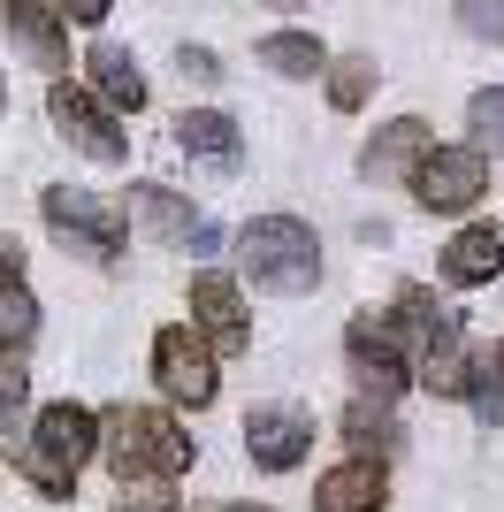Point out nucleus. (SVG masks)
<instances>
[{
	"mask_svg": "<svg viewBox=\"0 0 504 512\" xmlns=\"http://www.w3.org/2000/svg\"><path fill=\"white\" fill-rule=\"evenodd\" d=\"M31 413V383H23L16 367H0V428H16Z\"/></svg>",
	"mask_w": 504,
	"mask_h": 512,
	"instance_id": "obj_27",
	"label": "nucleus"
},
{
	"mask_svg": "<svg viewBox=\"0 0 504 512\" xmlns=\"http://www.w3.org/2000/svg\"><path fill=\"white\" fill-rule=\"evenodd\" d=\"M0 115H8V77H0Z\"/></svg>",
	"mask_w": 504,
	"mask_h": 512,
	"instance_id": "obj_33",
	"label": "nucleus"
},
{
	"mask_svg": "<svg viewBox=\"0 0 504 512\" xmlns=\"http://www.w3.org/2000/svg\"><path fill=\"white\" fill-rule=\"evenodd\" d=\"M115 214H123V230H146V237H161V245H184V237L199 230V207H191L184 192H168V184H130V192L115 199Z\"/></svg>",
	"mask_w": 504,
	"mask_h": 512,
	"instance_id": "obj_12",
	"label": "nucleus"
},
{
	"mask_svg": "<svg viewBox=\"0 0 504 512\" xmlns=\"http://www.w3.org/2000/svg\"><path fill=\"white\" fill-rule=\"evenodd\" d=\"M382 85V69L367 62V54H344V62H329V107H344V115H352V107H367V92Z\"/></svg>",
	"mask_w": 504,
	"mask_h": 512,
	"instance_id": "obj_23",
	"label": "nucleus"
},
{
	"mask_svg": "<svg viewBox=\"0 0 504 512\" xmlns=\"http://www.w3.org/2000/svg\"><path fill=\"white\" fill-rule=\"evenodd\" d=\"M390 505V474L382 459H344L314 482V512H382Z\"/></svg>",
	"mask_w": 504,
	"mask_h": 512,
	"instance_id": "obj_15",
	"label": "nucleus"
},
{
	"mask_svg": "<svg viewBox=\"0 0 504 512\" xmlns=\"http://www.w3.org/2000/svg\"><path fill=\"white\" fill-rule=\"evenodd\" d=\"M176 146H184L191 161H207V169H222V176H230L237 161H245V130H237L230 115L199 107V115H176Z\"/></svg>",
	"mask_w": 504,
	"mask_h": 512,
	"instance_id": "obj_18",
	"label": "nucleus"
},
{
	"mask_svg": "<svg viewBox=\"0 0 504 512\" xmlns=\"http://www.w3.org/2000/svg\"><path fill=\"white\" fill-rule=\"evenodd\" d=\"M344 352H352V375L359 390L375 398V406H390L405 383H413V360H405V337H398V321H382V314H359L352 329H344Z\"/></svg>",
	"mask_w": 504,
	"mask_h": 512,
	"instance_id": "obj_7",
	"label": "nucleus"
},
{
	"mask_svg": "<svg viewBox=\"0 0 504 512\" xmlns=\"http://www.w3.org/2000/svg\"><path fill=\"white\" fill-rule=\"evenodd\" d=\"M466 406H474V421L482 428H504V344H489V352H474L466 360Z\"/></svg>",
	"mask_w": 504,
	"mask_h": 512,
	"instance_id": "obj_19",
	"label": "nucleus"
},
{
	"mask_svg": "<svg viewBox=\"0 0 504 512\" xmlns=\"http://www.w3.org/2000/svg\"><path fill=\"white\" fill-rule=\"evenodd\" d=\"M176 69H184L191 85H214V77H222V62H214L207 46H184V54H176Z\"/></svg>",
	"mask_w": 504,
	"mask_h": 512,
	"instance_id": "obj_29",
	"label": "nucleus"
},
{
	"mask_svg": "<svg viewBox=\"0 0 504 512\" xmlns=\"http://www.w3.org/2000/svg\"><path fill=\"white\" fill-rule=\"evenodd\" d=\"M191 451H199V444H191L168 413H153V406H115V413L100 421V459L123 474V482H138V474L176 482V474L191 467Z\"/></svg>",
	"mask_w": 504,
	"mask_h": 512,
	"instance_id": "obj_2",
	"label": "nucleus"
},
{
	"mask_svg": "<svg viewBox=\"0 0 504 512\" xmlns=\"http://www.w3.org/2000/svg\"><path fill=\"white\" fill-rule=\"evenodd\" d=\"M466 130H474L482 153H504V85H489V92L466 100Z\"/></svg>",
	"mask_w": 504,
	"mask_h": 512,
	"instance_id": "obj_24",
	"label": "nucleus"
},
{
	"mask_svg": "<svg viewBox=\"0 0 504 512\" xmlns=\"http://www.w3.org/2000/svg\"><path fill=\"white\" fill-rule=\"evenodd\" d=\"M306 444H314V413L306 406H252L245 413V451H252V467H298L306 459Z\"/></svg>",
	"mask_w": 504,
	"mask_h": 512,
	"instance_id": "obj_10",
	"label": "nucleus"
},
{
	"mask_svg": "<svg viewBox=\"0 0 504 512\" xmlns=\"http://www.w3.org/2000/svg\"><path fill=\"white\" fill-rule=\"evenodd\" d=\"M153 383H161L176 406H214L222 375H214V352H207V344L191 337L184 321H168L161 337H153Z\"/></svg>",
	"mask_w": 504,
	"mask_h": 512,
	"instance_id": "obj_8",
	"label": "nucleus"
},
{
	"mask_svg": "<svg viewBox=\"0 0 504 512\" xmlns=\"http://www.w3.org/2000/svg\"><path fill=\"white\" fill-rule=\"evenodd\" d=\"M344 436L359 444V459H390V451L405 444V428L390 421V406H375V398H359V406L344 413Z\"/></svg>",
	"mask_w": 504,
	"mask_h": 512,
	"instance_id": "obj_21",
	"label": "nucleus"
},
{
	"mask_svg": "<svg viewBox=\"0 0 504 512\" xmlns=\"http://www.w3.org/2000/svg\"><path fill=\"white\" fill-rule=\"evenodd\" d=\"M84 77H92V92H100L107 107H146V69H138V54L115 39H92V54H84Z\"/></svg>",
	"mask_w": 504,
	"mask_h": 512,
	"instance_id": "obj_16",
	"label": "nucleus"
},
{
	"mask_svg": "<svg viewBox=\"0 0 504 512\" xmlns=\"http://www.w3.org/2000/svg\"><path fill=\"white\" fill-rule=\"evenodd\" d=\"M413 199L428 214H466L489 199V153L482 146H428L413 169Z\"/></svg>",
	"mask_w": 504,
	"mask_h": 512,
	"instance_id": "obj_6",
	"label": "nucleus"
},
{
	"mask_svg": "<svg viewBox=\"0 0 504 512\" xmlns=\"http://www.w3.org/2000/svg\"><path fill=\"white\" fill-rule=\"evenodd\" d=\"M398 337L413 344V375L420 390H436V398H459L466 390V321L451 306H436V291H398Z\"/></svg>",
	"mask_w": 504,
	"mask_h": 512,
	"instance_id": "obj_1",
	"label": "nucleus"
},
{
	"mask_svg": "<svg viewBox=\"0 0 504 512\" xmlns=\"http://www.w3.org/2000/svg\"><path fill=\"white\" fill-rule=\"evenodd\" d=\"M54 16H62V23H84V31H100V23L115 16V0H54Z\"/></svg>",
	"mask_w": 504,
	"mask_h": 512,
	"instance_id": "obj_28",
	"label": "nucleus"
},
{
	"mask_svg": "<svg viewBox=\"0 0 504 512\" xmlns=\"http://www.w3.org/2000/svg\"><path fill=\"white\" fill-rule=\"evenodd\" d=\"M8 31L46 77H69V23L54 16V0H8Z\"/></svg>",
	"mask_w": 504,
	"mask_h": 512,
	"instance_id": "obj_14",
	"label": "nucleus"
},
{
	"mask_svg": "<svg viewBox=\"0 0 504 512\" xmlns=\"http://www.w3.org/2000/svg\"><path fill=\"white\" fill-rule=\"evenodd\" d=\"M436 146V130L420 123V115H398V123H382L375 130V146L359 153V176L367 184H405V176L420 169V153Z\"/></svg>",
	"mask_w": 504,
	"mask_h": 512,
	"instance_id": "obj_13",
	"label": "nucleus"
},
{
	"mask_svg": "<svg viewBox=\"0 0 504 512\" xmlns=\"http://www.w3.org/2000/svg\"><path fill=\"white\" fill-rule=\"evenodd\" d=\"M191 314H199V344L207 352H245L252 344V321H245V299L222 268H199L191 276Z\"/></svg>",
	"mask_w": 504,
	"mask_h": 512,
	"instance_id": "obj_11",
	"label": "nucleus"
},
{
	"mask_svg": "<svg viewBox=\"0 0 504 512\" xmlns=\"http://www.w3.org/2000/svg\"><path fill=\"white\" fill-rule=\"evenodd\" d=\"M92 451H100V421L62 398V406H46L39 421H31V444H23L16 467H23V482H31L39 497L62 505V497L77 490V474L92 467Z\"/></svg>",
	"mask_w": 504,
	"mask_h": 512,
	"instance_id": "obj_3",
	"label": "nucleus"
},
{
	"mask_svg": "<svg viewBox=\"0 0 504 512\" xmlns=\"http://www.w3.org/2000/svg\"><path fill=\"white\" fill-rule=\"evenodd\" d=\"M443 283H459V291H474V283H489L504 268V230H489V222H474V230H459L451 245L436 253Z\"/></svg>",
	"mask_w": 504,
	"mask_h": 512,
	"instance_id": "obj_17",
	"label": "nucleus"
},
{
	"mask_svg": "<svg viewBox=\"0 0 504 512\" xmlns=\"http://www.w3.org/2000/svg\"><path fill=\"white\" fill-rule=\"evenodd\" d=\"M39 337V299L23 283H0V360H23Z\"/></svg>",
	"mask_w": 504,
	"mask_h": 512,
	"instance_id": "obj_22",
	"label": "nucleus"
},
{
	"mask_svg": "<svg viewBox=\"0 0 504 512\" xmlns=\"http://www.w3.org/2000/svg\"><path fill=\"white\" fill-rule=\"evenodd\" d=\"M191 512H275V505H191Z\"/></svg>",
	"mask_w": 504,
	"mask_h": 512,
	"instance_id": "obj_31",
	"label": "nucleus"
},
{
	"mask_svg": "<svg viewBox=\"0 0 504 512\" xmlns=\"http://www.w3.org/2000/svg\"><path fill=\"white\" fill-rule=\"evenodd\" d=\"M459 23L474 31V39L504 46V0H459Z\"/></svg>",
	"mask_w": 504,
	"mask_h": 512,
	"instance_id": "obj_26",
	"label": "nucleus"
},
{
	"mask_svg": "<svg viewBox=\"0 0 504 512\" xmlns=\"http://www.w3.org/2000/svg\"><path fill=\"white\" fill-rule=\"evenodd\" d=\"M0 283H23V245L0 230Z\"/></svg>",
	"mask_w": 504,
	"mask_h": 512,
	"instance_id": "obj_30",
	"label": "nucleus"
},
{
	"mask_svg": "<svg viewBox=\"0 0 504 512\" xmlns=\"http://www.w3.org/2000/svg\"><path fill=\"white\" fill-rule=\"evenodd\" d=\"M46 207V230L62 237L77 260H92V268H115L123 260V214H115V199H100V192H77V184H54V192L39 199Z\"/></svg>",
	"mask_w": 504,
	"mask_h": 512,
	"instance_id": "obj_5",
	"label": "nucleus"
},
{
	"mask_svg": "<svg viewBox=\"0 0 504 512\" xmlns=\"http://www.w3.org/2000/svg\"><path fill=\"white\" fill-rule=\"evenodd\" d=\"M268 8H283V16H291V8H306V0H268Z\"/></svg>",
	"mask_w": 504,
	"mask_h": 512,
	"instance_id": "obj_32",
	"label": "nucleus"
},
{
	"mask_svg": "<svg viewBox=\"0 0 504 512\" xmlns=\"http://www.w3.org/2000/svg\"><path fill=\"white\" fill-rule=\"evenodd\" d=\"M46 115H54V130H62L84 161H130V138L115 130V115H107L84 85H69V77H62V85L46 92Z\"/></svg>",
	"mask_w": 504,
	"mask_h": 512,
	"instance_id": "obj_9",
	"label": "nucleus"
},
{
	"mask_svg": "<svg viewBox=\"0 0 504 512\" xmlns=\"http://www.w3.org/2000/svg\"><path fill=\"white\" fill-rule=\"evenodd\" d=\"M237 253H245V276L260 283V291H275V299H306L321 283V245L298 214H260V222H245V230H237Z\"/></svg>",
	"mask_w": 504,
	"mask_h": 512,
	"instance_id": "obj_4",
	"label": "nucleus"
},
{
	"mask_svg": "<svg viewBox=\"0 0 504 512\" xmlns=\"http://www.w3.org/2000/svg\"><path fill=\"white\" fill-rule=\"evenodd\" d=\"M115 512H176V482H153V474H138V482H123Z\"/></svg>",
	"mask_w": 504,
	"mask_h": 512,
	"instance_id": "obj_25",
	"label": "nucleus"
},
{
	"mask_svg": "<svg viewBox=\"0 0 504 512\" xmlns=\"http://www.w3.org/2000/svg\"><path fill=\"white\" fill-rule=\"evenodd\" d=\"M252 54H260V69H268V77H321V69H329L321 39H306V31H268Z\"/></svg>",
	"mask_w": 504,
	"mask_h": 512,
	"instance_id": "obj_20",
	"label": "nucleus"
}]
</instances>
